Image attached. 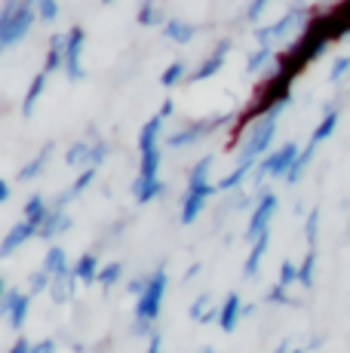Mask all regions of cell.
<instances>
[{
  "label": "cell",
  "instance_id": "obj_37",
  "mask_svg": "<svg viewBox=\"0 0 350 353\" xmlns=\"http://www.w3.org/2000/svg\"><path fill=\"white\" fill-rule=\"evenodd\" d=\"M107 154H111V141L107 139H92V154H90V169H102Z\"/></svg>",
  "mask_w": 350,
  "mask_h": 353
},
{
  "label": "cell",
  "instance_id": "obj_20",
  "mask_svg": "<svg viewBox=\"0 0 350 353\" xmlns=\"http://www.w3.org/2000/svg\"><path fill=\"white\" fill-rule=\"evenodd\" d=\"M43 270L52 276V280H59V276H68L74 270V264L68 261V252H65L62 246H50L43 255Z\"/></svg>",
  "mask_w": 350,
  "mask_h": 353
},
{
  "label": "cell",
  "instance_id": "obj_8",
  "mask_svg": "<svg viewBox=\"0 0 350 353\" xmlns=\"http://www.w3.org/2000/svg\"><path fill=\"white\" fill-rule=\"evenodd\" d=\"M277 209H280V196L274 194V191H265L261 194V200H258V206L249 212V221H246V230H243V243H249L252 246L255 240H258L261 234H267L274 225V215H277Z\"/></svg>",
  "mask_w": 350,
  "mask_h": 353
},
{
  "label": "cell",
  "instance_id": "obj_4",
  "mask_svg": "<svg viewBox=\"0 0 350 353\" xmlns=\"http://www.w3.org/2000/svg\"><path fill=\"white\" fill-rule=\"evenodd\" d=\"M298 157H301V145H298V141H286V145L274 148V151L258 163V169H255L252 188H255V191H261L267 179H282V181H286V175L292 172V166H295V160H298Z\"/></svg>",
  "mask_w": 350,
  "mask_h": 353
},
{
  "label": "cell",
  "instance_id": "obj_24",
  "mask_svg": "<svg viewBox=\"0 0 350 353\" xmlns=\"http://www.w3.org/2000/svg\"><path fill=\"white\" fill-rule=\"evenodd\" d=\"M50 209H52V203L50 200H46V194H31L28 196V200H25V206H22V219L25 221H31V225H43V221H46V215H50Z\"/></svg>",
  "mask_w": 350,
  "mask_h": 353
},
{
  "label": "cell",
  "instance_id": "obj_31",
  "mask_svg": "<svg viewBox=\"0 0 350 353\" xmlns=\"http://www.w3.org/2000/svg\"><path fill=\"white\" fill-rule=\"evenodd\" d=\"M136 22L141 25V28H157V25H166V19L160 16V10H157V3H154V0H141Z\"/></svg>",
  "mask_w": 350,
  "mask_h": 353
},
{
  "label": "cell",
  "instance_id": "obj_26",
  "mask_svg": "<svg viewBox=\"0 0 350 353\" xmlns=\"http://www.w3.org/2000/svg\"><path fill=\"white\" fill-rule=\"evenodd\" d=\"M90 154H92V141L90 139H77L68 148V151H65V166H71V169H90Z\"/></svg>",
  "mask_w": 350,
  "mask_h": 353
},
{
  "label": "cell",
  "instance_id": "obj_44",
  "mask_svg": "<svg viewBox=\"0 0 350 353\" xmlns=\"http://www.w3.org/2000/svg\"><path fill=\"white\" fill-rule=\"evenodd\" d=\"M147 289V274H141V276H132L130 283H126V292H130L132 298H141V292Z\"/></svg>",
  "mask_w": 350,
  "mask_h": 353
},
{
  "label": "cell",
  "instance_id": "obj_13",
  "mask_svg": "<svg viewBox=\"0 0 350 353\" xmlns=\"http://www.w3.org/2000/svg\"><path fill=\"white\" fill-rule=\"evenodd\" d=\"M71 228H74V219H71L68 209H56V206H52L50 215H46V221L40 225V236H37V240L52 243V240H59L62 234H68Z\"/></svg>",
  "mask_w": 350,
  "mask_h": 353
},
{
  "label": "cell",
  "instance_id": "obj_27",
  "mask_svg": "<svg viewBox=\"0 0 350 353\" xmlns=\"http://www.w3.org/2000/svg\"><path fill=\"white\" fill-rule=\"evenodd\" d=\"M77 276H74V270L68 276H59V280H52V286H50V298L56 304H68L74 295H77Z\"/></svg>",
  "mask_w": 350,
  "mask_h": 353
},
{
  "label": "cell",
  "instance_id": "obj_21",
  "mask_svg": "<svg viewBox=\"0 0 350 353\" xmlns=\"http://www.w3.org/2000/svg\"><path fill=\"white\" fill-rule=\"evenodd\" d=\"M338 129V111H335V105H326V111H322V117H320V123L313 126V132H311V141H307V148H320L322 141L329 139V135Z\"/></svg>",
  "mask_w": 350,
  "mask_h": 353
},
{
  "label": "cell",
  "instance_id": "obj_19",
  "mask_svg": "<svg viewBox=\"0 0 350 353\" xmlns=\"http://www.w3.org/2000/svg\"><path fill=\"white\" fill-rule=\"evenodd\" d=\"M206 203H209V196L194 194V191H185V194H181V212H178V221H181V225H194V221H197L200 215L206 212Z\"/></svg>",
  "mask_w": 350,
  "mask_h": 353
},
{
  "label": "cell",
  "instance_id": "obj_1",
  "mask_svg": "<svg viewBox=\"0 0 350 353\" xmlns=\"http://www.w3.org/2000/svg\"><path fill=\"white\" fill-rule=\"evenodd\" d=\"M166 292H169V270L160 261L157 268L147 274V289L141 292V298H136V310H132V325H130L132 338H151L154 332H157L154 325L160 320Z\"/></svg>",
  "mask_w": 350,
  "mask_h": 353
},
{
  "label": "cell",
  "instance_id": "obj_47",
  "mask_svg": "<svg viewBox=\"0 0 350 353\" xmlns=\"http://www.w3.org/2000/svg\"><path fill=\"white\" fill-rule=\"evenodd\" d=\"M145 353H166V347H163V335L160 332H154L151 338H147V350Z\"/></svg>",
  "mask_w": 350,
  "mask_h": 353
},
{
  "label": "cell",
  "instance_id": "obj_34",
  "mask_svg": "<svg viewBox=\"0 0 350 353\" xmlns=\"http://www.w3.org/2000/svg\"><path fill=\"white\" fill-rule=\"evenodd\" d=\"M274 62V46H258L246 56V74H258L265 65Z\"/></svg>",
  "mask_w": 350,
  "mask_h": 353
},
{
  "label": "cell",
  "instance_id": "obj_25",
  "mask_svg": "<svg viewBox=\"0 0 350 353\" xmlns=\"http://www.w3.org/2000/svg\"><path fill=\"white\" fill-rule=\"evenodd\" d=\"M43 71L56 74V71H65V34H52L50 37V50H46V59H43Z\"/></svg>",
  "mask_w": 350,
  "mask_h": 353
},
{
  "label": "cell",
  "instance_id": "obj_33",
  "mask_svg": "<svg viewBox=\"0 0 350 353\" xmlns=\"http://www.w3.org/2000/svg\"><path fill=\"white\" fill-rule=\"evenodd\" d=\"M120 280H123V261L102 264V274H99V286H102V292H111Z\"/></svg>",
  "mask_w": 350,
  "mask_h": 353
},
{
  "label": "cell",
  "instance_id": "obj_52",
  "mask_svg": "<svg viewBox=\"0 0 350 353\" xmlns=\"http://www.w3.org/2000/svg\"><path fill=\"white\" fill-rule=\"evenodd\" d=\"M322 341H326V338L316 335V338H311V344H305V347H307V350H316V347H322Z\"/></svg>",
  "mask_w": 350,
  "mask_h": 353
},
{
  "label": "cell",
  "instance_id": "obj_29",
  "mask_svg": "<svg viewBox=\"0 0 350 353\" xmlns=\"http://www.w3.org/2000/svg\"><path fill=\"white\" fill-rule=\"evenodd\" d=\"M187 77H191L187 62H185V59H175V62L166 65L163 74H160V86H163V90H172V86H178L181 80H187Z\"/></svg>",
  "mask_w": 350,
  "mask_h": 353
},
{
  "label": "cell",
  "instance_id": "obj_36",
  "mask_svg": "<svg viewBox=\"0 0 350 353\" xmlns=\"http://www.w3.org/2000/svg\"><path fill=\"white\" fill-rule=\"evenodd\" d=\"M316 236H320V209L305 212V240L307 249H316Z\"/></svg>",
  "mask_w": 350,
  "mask_h": 353
},
{
  "label": "cell",
  "instance_id": "obj_51",
  "mask_svg": "<svg viewBox=\"0 0 350 353\" xmlns=\"http://www.w3.org/2000/svg\"><path fill=\"white\" fill-rule=\"evenodd\" d=\"M10 194H12L10 181H0V203H6V200H10Z\"/></svg>",
  "mask_w": 350,
  "mask_h": 353
},
{
  "label": "cell",
  "instance_id": "obj_9",
  "mask_svg": "<svg viewBox=\"0 0 350 353\" xmlns=\"http://www.w3.org/2000/svg\"><path fill=\"white\" fill-rule=\"evenodd\" d=\"M83 46H86V31L80 25H71L65 34V77L71 83H80L86 77L83 68Z\"/></svg>",
  "mask_w": 350,
  "mask_h": 353
},
{
  "label": "cell",
  "instance_id": "obj_7",
  "mask_svg": "<svg viewBox=\"0 0 350 353\" xmlns=\"http://www.w3.org/2000/svg\"><path fill=\"white\" fill-rule=\"evenodd\" d=\"M0 314L6 316L12 332H22L31 314V292H22L16 286H0Z\"/></svg>",
  "mask_w": 350,
  "mask_h": 353
},
{
  "label": "cell",
  "instance_id": "obj_40",
  "mask_svg": "<svg viewBox=\"0 0 350 353\" xmlns=\"http://www.w3.org/2000/svg\"><path fill=\"white\" fill-rule=\"evenodd\" d=\"M265 301L267 304H277V307H280V304H295V298L289 295V286H282V283H274V286L265 292Z\"/></svg>",
  "mask_w": 350,
  "mask_h": 353
},
{
  "label": "cell",
  "instance_id": "obj_3",
  "mask_svg": "<svg viewBox=\"0 0 350 353\" xmlns=\"http://www.w3.org/2000/svg\"><path fill=\"white\" fill-rule=\"evenodd\" d=\"M234 120H240V117H234V114H212V117L191 120V123H185V126L172 129V132H166L163 135V145L169 148V151H185V148H194V145H200V141H206L209 135L218 132V129L231 126Z\"/></svg>",
  "mask_w": 350,
  "mask_h": 353
},
{
  "label": "cell",
  "instance_id": "obj_11",
  "mask_svg": "<svg viewBox=\"0 0 350 353\" xmlns=\"http://www.w3.org/2000/svg\"><path fill=\"white\" fill-rule=\"evenodd\" d=\"M37 236H40V228H37V225H31V221L19 219L16 225L6 230L3 240H0V258H12V255L19 252V249L25 246V243L37 240Z\"/></svg>",
  "mask_w": 350,
  "mask_h": 353
},
{
  "label": "cell",
  "instance_id": "obj_35",
  "mask_svg": "<svg viewBox=\"0 0 350 353\" xmlns=\"http://www.w3.org/2000/svg\"><path fill=\"white\" fill-rule=\"evenodd\" d=\"M212 307H215V304H212L209 292H203V295H197V298L191 301V307H187V320H191V323H203L206 314H209Z\"/></svg>",
  "mask_w": 350,
  "mask_h": 353
},
{
  "label": "cell",
  "instance_id": "obj_10",
  "mask_svg": "<svg viewBox=\"0 0 350 353\" xmlns=\"http://www.w3.org/2000/svg\"><path fill=\"white\" fill-rule=\"evenodd\" d=\"M231 50H234V40H218V43H215V50L209 52V56L203 59V62H200L197 68H194L191 71V83H203V80H209V77H215V74L221 71V68H225V62H227V56H231Z\"/></svg>",
  "mask_w": 350,
  "mask_h": 353
},
{
  "label": "cell",
  "instance_id": "obj_39",
  "mask_svg": "<svg viewBox=\"0 0 350 353\" xmlns=\"http://www.w3.org/2000/svg\"><path fill=\"white\" fill-rule=\"evenodd\" d=\"M277 283H282V286H289V289L298 283V264H295L292 258H282V261H280V276H277Z\"/></svg>",
  "mask_w": 350,
  "mask_h": 353
},
{
  "label": "cell",
  "instance_id": "obj_28",
  "mask_svg": "<svg viewBox=\"0 0 350 353\" xmlns=\"http://www.w3.org/2000/svg\"><path fill=\"white\" fill-rule=\"evenodd\" d=\"M212 163L215 157L212 154H206V157H200L197 163L191 166V172H187V185L185 188H203V185H212Z\"/></svg>",
  "mask_w": 350,
  "mask_h": 353
},
{
  "label": "cell",
  "instance_id": "obj_30",
  "mask_svg": "<svg viewBox=\"0 0 350 353\" xmlns=\"http://www.w3.org/2000/svg\"><path fill=\"white\" fill-rule=\"evenodd\" d=\"M316 249H307V255L298 261V286L301 289H313L316 283Z\"/></svg>",
  "mask_w": 350,
  "mask_h": 353
},
{
  "label": "cell",
  "instance_id": "obj_17",
  "mask_svg": "<svg viewBox=\"0 0 350 353\" xmlns=\"http://www.w3.org/2000/svg\"><path fill=\"white\" fill-rule=\"evenodd\" d=\"M267 249H271V230H267V234H261L258 240L249 246V255H246V261H243V276H246V280H255V276H258L261 261H265Z\"/></svg>",
  "mask_w": 350,
  "mask_h": 353
},
{
  "label": "cell",
  "instance_id": "obj_22",
  "mask_svg": "<svg viewBox=\"0 0 350 353\" xmlns=\"http://www.w3.org/2000/svg\"><path fill=\"white\" fill-rule=\"evenodd\" d=\"M99 274H102V264H99V255L96 252H83L74 261V276H77L83 286H92L99 283Z\"/></svg>",
  "mask_w": 350,
  "mask_h": 353
},
{
  "label": "cell",
  "instance_id": "obj_5",
  "mask_svg": "<svg viewBox=\"0 0 350 353\" xmlns=\"http://www.w3.org/2000/svg\"><path fill=\"white\" fill-rule=\"evenodd\" d=\"M34 22H40L37 6H28V3L19 6L10 19H0V50L6 52V50H12V46H19L31 34Z\"/></svg>",
  "mask_w": 350,
  "mask_h": 353
},
{
  "label": "cell",
  "instance_id": "obj_16",
  "mask_svg": "<svg viewBox=\"0 0 350 353\" xmlns=\"http://www.w3.org/2000/svg\"><path fill=\"white\" fill-rule=\"evenodd\" d=\"M163 126H166V120L160 117V114H154V117L138 129V154L157 151L160 141H163Z\"/></svg>",
  "mask_w": 350,
  "mask_h": 353
},
{
  "label": "cell",
  "instance_id": "obj_42",
  "mask_svg": "<svg viewBox=\"0 0 350 353\" xmlns=\"http://www.w3.org/2000/svg\"><path fill=\"white\" fill-rule=\"evenodd\" d=\"M37 19L40 22H46V25L56 22L59 19V0H40L37 3Z\"/></svg>",
  "mask_w": 350,
  "mask_h": 353
},
{
  "label": "cell",
  "instance_id": "obj_15",
  "mask_svg": "<svg viewBox=\"0 0 350 353\" xmlns=\"http://www.w3.org/2000/svg\"><path fill=\"white\" fill-rule=\"evenodd\" d=\"M52 151H56V141H46V145L37 151V157H31V160L25 163L22 169H19V172H16V179L22 181V185H25V181H34V179H40V175L46 172V163H50Z\"/></svg>",
  "mask_w": 350,
  "mask_h": 353
},
{
  "label": "cell",
  "instance_id": "obj_43",
  "mask_svg": "<svg viewBox=\"0 0 350 353\" xmlns=\"http://www.w3.org/2000/svg\"><path fill=\"white\" fill-rule=\"evenodd\" d=\"M267 3H271V0H249V6H246V22H258V19L265 16Z\"/></svg>",
  "mask_w": 350,
  "mask_h": 353
},
{
  "label": "cell",
  "instance_id": "obj_48",
  "mask_svg": "<svg viewBox=\"0 0 350 353\" xmlns=\"http://www.w3.org/2000/svg\"><path fill=\"white\" fill-rule=\"evenodd\" d=\"M22 3H25V0H3V3H0V19H10Z\"/></svg>",
  "mask_w": 350,
  "mask_h": 353
},
{
  "label": "cell",
  "instance_id": "obj_55",
  "mask_svg": "<svg viewBox=\"0 0 350 353\" xmlns=\"http://www.w3.org/2000/svg\"><path fill=\"white\" fill-rule=\"evenodd\" d=\"M25 3H28V6H37V3H40V0H25Z\"/></svg>",
  "mask_w": 350,
  "mask_h": 353
},
{
  "label": "cell",
  "instance_id": "obj_53",
  "mask_svg": "<svg viewBox=\"0 0 350 353\" xmlns=\"http://www.w3.org/2000/svg\"><path fill=\"white\" fill-rule=\"evenodd\" d=\"M289 353H307V347H305V344H295V347L289 350Z\"/></svg>",
  "mask_w": 350,
  "mask_h": 353
},
{
  "label": "cell",
  "instance_id": "obj_46",
  "mask_svg": "<svg viewBox=\"0 0 350 353\" xmlns=\"http://www.w3.org/2000/svg\"><path fill=\"white\" fill-rule=\"evenodd\" d=\"M56 347H59L56 338H43V341H34V350L31 353H56Z\"/></svg>",
  "mask_w": 350,
  "mask_h": 353
},
{
  "label": "cell",
  "instance_id": "obj_49",
  "mask_svg": "<svg viewBox=\"0 0 350 353\" xmlns=\"http://www.w3.org/2000/svg\"><path fill=\"white\" fill-rule=\"evenodd\" d=\"M160 117H163V120H169L172 117V114H175V101L172 99H163V105H160Z\"/></svg>",
  "mask_w": 350,
  "mask_h": 353
},
{
  "label": "cell",
  "instance_id": "obj_23",
  "mask_svg": "<svg viewBox=\"0 0 350 353\" xmlns=\"http://www.w3.org/2000/svg\"><path fill=\"white\" fill-rule=\"evenodd\" d=\"M46 83H50V74H46V71L34 74V80H31L28 92H25V99H22V117H25V120H28V117H34V108H37V101L43 99Z\"/></svg>",
  "mask_w": 350,
  "mask_h": 353
},
{
  "label": "cell",
  "instance_id": "obj_32",
  "mask_svg": "<svg viewBox=\"0 0 350 353\" xmlns=\"http://www.w3.org/2000/svg\"><path fill=\"white\" fill-rule=\"evenodd\" d=\"M160 160H163V151H147V154H138V175L141 179H157L160 175Z\"/></svg>",
  "mask_w": 350,
  "mask_h": 353
},
{
  "label": "cell",
  "instance_id": "obj_54",
  "mask_svg": "<svg viewBox=\"0 0 350 353\" xmlns=\"http://www.w3.org/2000/svg\"><path fill=\"white\" fill-rule=\"evenodd\" d=\"M200 353H218V350H215V347H212V344H206V347H203V350H200Z\"/></svg>",
  "mask_w": 350,
  "mask_h": 353
},
{
  "label": "cell",
  "instance_id": "obj_41",
  "mask_svg": "<svg viewBox=\"0 0 350 353\" xmlns=\"http://www.w3.org/2000/svg\"><path fill=\"white\" fill-rule=\"evenodd\" d=\"M344 77H350V56L335 59V65L329 68V83H341Z\"/></svg>",
  "mask_w": 350,
  "mask_h": 353
},
{
  "label": "cell",
  "instance_id": "obj_6",
  "mask_svg": "<svg viewBox=\"0 0 350 353\" xmlns=\"http://www.w3.org/2000/svg\"><path fill=\"white\" fill-rule=\"evenodd\" d=\"M305 16H307V6L295 3V6H289L280 19H274V22H267V25H258V28H255V40H258V46H274L292 28H298V25L305 22Z\"/></svg>",
  "mask_w": 350,
  "mask_h": 353
},
{
  "label": "cell",
  "instance_id": "obj_38",
  "mask_svg": "<svg viewBox=\"0 0 350 353\" xmlns=\"http://www.w3.org/2000/svg\"><path fill=\"white\" fill-rule=\"evenodd\" d=\"M50 286H52V276L46 274L43 268L34 270V274L28 276V292H31V298H34V295H43V292H50Z\"/></svg>",
  "mask_w": 350,
  "mask_h": 353
},
{
  "label": "cell",
  "instance_id": "obj_45",
  "mask_svg": "<svg viewBox=\"0 0 350 353\" xmlns=\"http://www.w3.org/2000/svg\"><path fill=\"white\" fill-rule=\"evenodd\" d=\"M31 350H34V341L25 338V335H16V341H12V347L6 353H31Z\"/></svg>",
  "mask_w": 350,
  "mask_h": 353
},
{
  "label": "cell",
  "instance_id": "obj_18",
  "mask_svg": "<svg viewBox=\"0 0 350 353\" xmlns=\"http://www.w3.org/2000/svg\"><path fill=\"white\" fill-rule=\"evenodd\" d=\"M163 34H166V40H172V43L187 46V43H191V40L200 34V28H197L194 22H187V19L169 16V19H166V25H163Z\"/></svg>",
  "mask_w": 350,
  "mask_h": 353
},
{
  "label": "cell",
  "instance_id": "obj_2",
  "mask_svg": "<svg viewBox=\"0 0 350 353\" xmlns=\"http://www.w3.org/2000/svg\"><path fill=\"white\" fill-rule=\"evenodd\" d=\"M282 117V108H274L267 111L261 120H255L252 126L243 132L240 139V151H237V163H246V166H258L261 160L271 154V145L277 139V126Z\"/></svg>",
  "mask_w": 350,
  "mask_h": 353
},
{
  "label": "cell",
  "instance_id": "obj_14",
  "mask_svg": "<svg viewBox=\"0 0 350 353\" xmlns=\"http://www.w3.org/2000/svg\"><path fill=\"white\" fill-rule=\"evenodd\" d=\"M166 181L160 179H141V175H136V181H132V196H136V203L138 206H147V203H154V200H160V196H166Z\"/></svg>",
  "mask_w": 350,
  "mask_h": 353
},
{
  "label": "cell",
  "instance_id": "obj_12",
  "mask_svg": "<svg viewBox=\"0 0 350 353\" xmlns=\"http://www.w3.org/2000/svg\"><path fill=\"white\" fill-rule=\"evenodd\" d=\"M221 307V316H218V329L225 332V335H234L237 332V325H240V320H246L243 316V298H240V292H227L225 295V301L218 304Z\"/></svg>",
  "mask_w": 350,
  "mask_h": 353
},
{
  "label": "cell",
  "instance_id": "obj_56",
  "mask_svg": "<svg viewBox=\"0 0 350 353\" xmlns=\"http://www.w3.org/2000/svg\"><path fill=\"white\" fill-rule=\"evenodd\" d=\"M102 3H114V0H102Z\"/></svg>",
  "mask_w": 350,
  "mask_h": 353
},
{
  "label": "cell",
  "instance_id": "obj_50",
  "mask_svg": "<svg viewBox=\"0 0 350 353\" xmlns=\"http://www.w3.org/2000/svg\"><path fill=\"white\" fill-rule=\"evenodd\" d=\"M200 270H203V264H200V261H197V264H191V268L185 270V280H194V276H200Z\"/></svg>",
  "mask_w": 350,
  "mask_h": 353
}]
</instances>
